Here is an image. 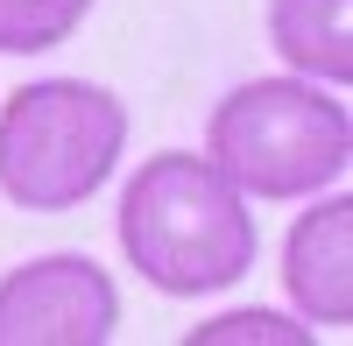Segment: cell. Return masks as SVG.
I'll return each instance as SVG.
<instances>
[{
    "label": "cell",
    "instance_id": "3",
    "mask_svg": "<svg viewBox=\"0 0 353 346\" xmlns=\"http://www.w3.org/2000/svg\"><path fill=\"white\" fill-rule=\"evenodd\" d=\"M128 156V106L92 78H36L0 106V198L21 212H71Z\"/></svg>",
    "mask_w": 353,
    "mask_h": 346
},
{
    "label": "cell",
    "instance_id": "6",
    "mask_svg": "<svg viewBox=\"0 0 353 346\" xmlns=\"http://www.w3.org/2000/svg\"><path fill=\"white\" fill-rule=\"evenodd\" d=\"M269 43L297 78L353 85V0H269Z\"/></svg>",
    "mask_w": 353,
    "mask_h": 346
},
{
    "label": "cell",
    "instance_id": "8",
    "mask_svg": "<svg viewBox=\"0 0 353 346\" xmlns=\"http://www.w3.org/2000/svg\"><path fill=\"white\" fill-rule=\"evenodd\" d=\"M233 339H248V346H311V332L297 318H283V311H226V318L212 325H191V346H233Z\"/></svg>",
    "mask_w": 353,
    "mask_h": 346
},
{
    "label": "cell",
    "instance_id": "7",
    "mask_svg": "<svg viewBox=\"0 0 353 346\" xmlns=\"http://www.w3.org/2000/svg\"><path fill=\"white\" fill-rule=\"evenodd\" d=\"M99 0H0V50L8 57H43L71 43Z\"/></svg>",
    "mask_w": 353,
    "mask_h": 346
},
{
    "label": "cell",
    "instance_id": "1",
    "mask_svg": "<svg viewBox=\"0 0 353 346\" xmlns=\"http://www.w3.org/2000/svg\"><path fill=\"white\" fill-rule=\"evenodd\" d=\"M121 254L163 297H212L254 269L261 234L248 198L205 156L163 149L121 191Z\"/></svg>",
    "mask_w": 353,
    "mask_h": 346
},
{
    "label": "cell",
    "instance_id": "2",
    "mask_svg": "<svg viewBox=\"0 0 353 346\" xmlns=\"http://www.w3.org/2000/svg\"><path fill=\"white\" fill-rule=\"evenodd\" d=\"M205 163L241 198H318L353 163V113L318 78H248L205 121Z\"/></svg>",
    "mask_w": 353,
    "mask_h": 346
},
{
    "label": "cell",
    "instance_id": "4",
    "mask_svg": "<svg viewBox=\"0 0 353 346\" xmlns=\"http://www.w3.org/2000/svg\"><path fill=\"white\" fill-rule=\"evenodd\" d=\"M121 290L92 254H36L0 276V346H106Z\"/></svg>",
    "mask_w": 353,
    "mask_h": 346
},
{
    "label": "cell",
    "instance_id": "5",
    "mask_svg": "<svg viewBox=\"0 0 353 346\" xmlns=\"http://www.w3.org/2000/svg\"><path fill=\"white\" fill-rule=\"evenodd\" d=\"M283 290L311 325H353V198L318 191L283 241Z\"/></svg>",
    "mask_w": 353,
    "mask_h": 346
}]
</instances>
